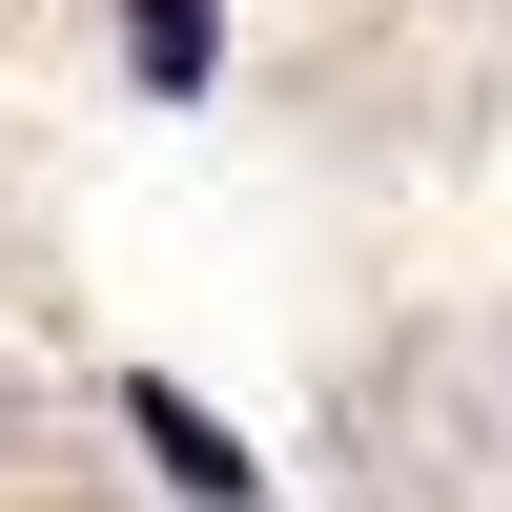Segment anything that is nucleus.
<instances>
[{
    "mask_svg": "<svg viewBox=\"0 0 512 512\" xmlns=\"http://www.w3.org/2000/svg\"><path fill=\"white\" fill-rule=\"evenodd\" d=\"M123 431H144V451H164V492H205V512H246V492H267V472L226 451V410H205V390H164V369H123Z\"/></svg>",
    "mask_w": 512,
    "mask_h": 512,
    "instance_id": "nucleus-1",
    "label": "nucleus"
},
{
    "mask_svg": "<svg viewBox=\"0 0 512 512\" xmlns=\"http://www.w3.org/2000/svg\"><path fill=\"white\" fill-rule=\"evenodd\" d=\"M123 62H144V82H205V0H144V21H123Z\"/></svg>",
    "mask_w": 512,
    "mask_h": 512,
    "instance_id": "nucleus-2",
    "label": "nucleus"
}]
</instances>
